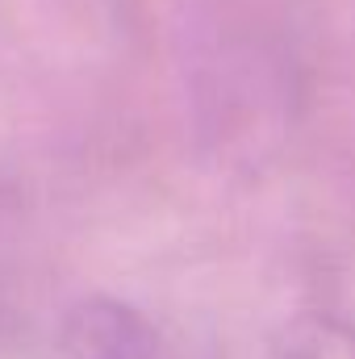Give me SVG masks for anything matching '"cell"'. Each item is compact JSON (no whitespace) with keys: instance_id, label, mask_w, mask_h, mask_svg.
<instances>
[{"instance_id":"cell-1","label":"cell","mask_w":355,"mask_h":359,"mask_svg":"<svg viewBox=\"0 0 355 359\" xmlns=\"http://www.w3.org/2000/svg\"><path fill=\"white\" fill-rule=\"evenodd\" d=\"M63 355L67 359H159L155 330L117 301H84L72 309L63 326Z\"/></svg>"},{"instance_id":"cell-2","label":"cell","mask_w":355,"mask_h":359,"mask_svg":"<svg viewBox=\"0 0 355 359\" xmlns=\"http://www.w3.org/2000/svg\"><path fill=\"white\" fill-rule=\"evenodd\" d=\"M284 359H355V334L335 326V322H326V318L301 322L288 334Z\"/></svg>"}]
</instances>
